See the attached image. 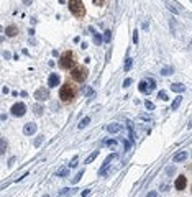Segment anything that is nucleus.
Instances as JSON below:
<instances>
[{
  "mask_svg": "<svg viewBox=\"0 0 192 197\" xmlns=\"http://www.w3.org/2000/svg\"><path fill=\"white\" fill-rule=\"evenodd\" d=\"M69 10L77 18H82L84 15H86V7H84V3L81 0H69Z\"/></svg>",
  "mask_w": 192,
  "mask_h": 197,
  "instance_id": "obj_1",
  "label": "nucleus"
},
{
  "mask_svg": "<svg viewBox=\"0 0 192 197\" xmlns=\"http://www.w3.org/2000/svg\"><path fill=\"white\" fill-rule=\"evenodd\" d=\"M74 97H76V87L71 84H64L59 90V99L64 102H71Z\"/></svg>",
  "mask_w": 192,
  "mask_h": 197,
  "instance_id": "obj_2",
  "label": "nucleus"
},
{
  "mask_svg": "<svg viewBox=\"0 0 192 197\" xmlns=\"http://www.w3.org/2000/svg\"><path fill=\"white\" fill-rule=\"evenodd\" d=\"M74 66H76V61H74L72 51H66L59 59V68L61 69H72Z\"/></svg>",
  "mask_w": 192,
  "mask_h": 197,
  "instance_id": "obj_3",
  "label": "nucleus"
},
{
  "mask_svg": "<svg viewBox=\"0 0 192 197\" xmlns=\"http://www.w3.org/2000/svg\"><path fill=\"white\" fill-rule=\"evenodd\" d=\"M71 77H72L74 81H77V82H82L87 77V69L84 68V66H74V68L71 69Z\"/></svg>",
  "mask_w": 192,
  "mask_h": 197,
  "instance_id": "obj_4",
  "label": "nucleus"
},
{
  "mask_svg": "<svg viewBox=\"0 0 192 197\" xmlns=\"http://www.w3.org/2000/svg\"><path fill=\"white\" fill-rule=\"evenodd\" d=\"M10 112H12V115H13V117H23V115L26 113V105H25V104H22V102H17V104H13V105H12Z\"/></svg>",
  "mask_w": 192,
  "mask_h": 197,
  "instance_id": "obj_5",
  "label": "nucleus"
},
{
  "mask_svg": "<svg viewBox=\"0 0 192 197\" xmlns=\"http://www.w3.org/2000/svg\"><path fill=\"white\" fill-rule=\"evenodd\" d=\"M35 99H38L40 102H45L49 99V92L46 87H40L38 90H35Z\"/></svg>",
  "mask_w": 192,
  "mask_h": 197,
  "instance_id": "obj_6",
  "label": "nucleus"
},
{
  "mask_svg": "<svg viewBox=\"0 0 192 197\" xmlns=\"http://www.w3.org/2000/svg\"><path fill=\"white\" fill-rule=\"evenodd\" d=\"M174 187L177 189V191H184V189L187 187V179H186V176H179V178H176V181H174Z\"/></svg>",
  "mask_w": 192,
  "mask_h": 197,
  "instance_id": "obj_7",
  "label": "nucleus"
},
{
  "mask_svg": "<svg viewBox=\"0 0 192 197\" xmlns=\"http://www.w3.org/2000/svg\"><path fill=\"white\" fill-rule=\"evenodd\" d=\"M38 130V127L35 123H26L25 127H23V133L26 135V136H31V135H35V132Z\"/></svg>",
  "mask_w": 192,
  "mask_h": 197,
  "instance_id": "obj_8",
  "label": "nucleus"
},
{
  "mask_svg": "<svg viewBox=\"0 0 192 197\" xmlns=\"http://www.w3.org/2000/svg\"><path fill=\"white\" fill-rule=\"evenodd\" d=\"M115 156H117L115 153H112V155H109V156H107V159L104 161V166H102V169H100V176H105V173H107V168L110 166V161L113 159Z\"/></svg>",
  "mask_w": 192,
  "mask_h": 197,
  "instance_id": "obj_9",
  "label": "nucleus"
},
{
  "mask_svg": "<svg viewBox=\"0 0 192 197\" xmlns=\"http://www.w3.org/2000/svg\"><path fill=\"white\" fill-rule=\"evenodd\" d=\"M48 86L49 87H56V86H59V76L56 72L49 74V79H48Z\"/></svg>",
  "mask_w": 192,
  "mask_h": 197,
  "instance_id": "obj_10",
  "label": "nucleus"
},
{
  "mask_svg": "<svg viewBox=\"0 0 192 197\" xmlns=\"http://www.w3.org/2000/svg\"><path fill=\"white\" fill-rule=\"evenodd\" d=\"M138 89H140V92H143V94H150L153 89H151V86L148 84V81L145 79V81H141V82L138 84Z\"/></svg>",
  "mask_w": 192,
  "mask_h": 197,
  "instance_id": "obj_11",
  "label": "nucleus"
},
{
  "mask_svg": "<svg viewBox=\"0 0 192 197\" xmlns=\"http://www.w3.org/2000/svg\"><path fill=\"white\" fill-rule=\"evenodd\" d=\"M5 35H7V36H10V38L17 36V35H18V28L15 26V25H10V26L5 28Z\"/></svg>",
  "mask_w": 192,
  "mask_h": 197,
  "instance_id": "obj_12",
  "label": "nucleus"
},
{
  "mask_svg": "<svg viewBox=\"0 0 192 197\" xmlns=\"http://www.w3.org/2000/svg\"><path fill=\"white\" fill-rule=\"evenodd\" d=\"M187 159V153L186 151H181V153H177V155H174V161L176 163H179V161H186Z\"/></svg>",
  "mask_w": 192,
  "mask_h": 197,
  "instance_id": "obj_13",
  "label": "nucleus"
},
{
  "mask_svg": "<svg viewBox=\"0 0 192 197\" xmlns=\"http://www.w3.org/2000/svg\"><path fill=\"white\" fill-rule=\"evenodd\" d=\"M107 130H109L110 133H118L120 130H122V127H120L118 123H110L109 127H107Z\"/></svg>",
  "mask_w": 192,
  "mask_h": 197,
  "instance_id": "obj_14",
  "label": "nucleus"
},
{
  "mask_svg": "<svg viewBox=\"0 0 192 197\" xmlns=\"http://www.w3.org/2000/svg\"><path fill=\"white\" fill-rule=\"evenodd\" d=\"M171 90H174V92H184V90H186V86H182V84H173V86H171Z\"/></svg>",
  "mask_w": 192,
  "mask_h": 197,
  "instance_id": "obj_15",
  "label": "nucleus"
},
{
  "mask_svg": "<svg viewBox=\"0 0 192 197\" xmlns=\"http://www.w3.org/2000/svg\"><path fill=\"white\" fill-rule=\"evenodd\" d=\"M56 174L61 176V178H67V176H69V168H59Z\"/></svg>",
  "mask_w": 192,
  "mask_h": 197,
  "instance_id": "obj_16",
  "label": "nucleus"
},
{
  "mask_svg": "<svg viewBox=\"0 0 192 197\" xmlns=\"http://www.w3.org/2000/svg\"><path fill=\"white\" fill-rule=\"evenodd\" d=\"M181 102H182V97L177 95L176 99H174V102H173V110H177L179 105H181Z\"/></svg>",
  "mask_w": 192,
  "mask_h": 197,
  "instance_id": "obj_17",
  "label": "nucleus"
},
{
  "mask_svg": "<svg viewBox=\"0 0 192 197\" xmlns=\"http://www.w3.org/2000/svg\"><path fill=\"white\" fill-rule=\"evenodd\" d=\"M89 123H90V118H89V117H86L84 120H81V123H79L77 127H79V130H82V128H86Z\"/></svg>",
  "mask_w": 192,
  "mask_h": 197,
  "instance_id": "obj_18",
  "label": "nucleus"
},
{
  "mask_svg": "<svg viewBox=\"0 0 192 197\" xmlns=\"http://www.w3.org/2000/svg\"><path fill=\"white\" fill-rule=\"evenodd\" d=\"M97 155H99V151H94V153H92V155H90V156H89V158L86 159V164H90L92 161H94V159L97 158Z\"/></svg>",
  "mask_w": 192,
  "mask_h": 197,
  "instance_id": "obj_19",
  "label": "nucleus"
},
{
  "mask_svg": "<svg viewBox=\"0 0 192 197\" xmlns=\"http://www.w3.org/2000/svg\"><path fill=\"white\" fill-rule=\"evenodd\" d=\"M33 112L36 115H43V107L41 105H33Z\"/></svg>",
  "mask_w": 192,
  "mask_h": 197,
  "instance_id": "obj_20",
  "label": "nucleus"
},
{
  "mask_svg": "<svg viewBox=\"0 0 192 197\" xmlns=\"http://www.w3.org/2000/svg\"><path fill=\"white\" fill-rule=\"evenodd\" d=\"M158 97H159L161 100H168V99H169V97H168V92H166V90H159Z\"/></svg>",
  "mask_w": 192,
  "mask_h": 197,
  "instance_id": "obj_21",
  "label": "nucleus"
},
{
  "mask_svg": "<svg viewBox=\"0 0 192 197\" xmlns=\"http://www.w3.org/2000/svg\"><path fill=\"white\" fill-rule=\"evenodd\" d=\"M161 74H163V76H171V74H173V68H164L161 71Z\"/></svg>",
  "mask_w": 192,
  "mask_h": 197,
  "instance_id": "obj_22",
  "label": "nucleus"
},
{
  "mask_svg": "<svg viewBox=\"0 0 192 197\" xmlns=\"http://www.w3.org/2000/svg\"><path fill=\"white\" fill-rule=\"evenodd\" d=\"M7 151V141H5V138H2V146H0V153H5Z\"/></svg>",
  "mask_w": 192,
  "mask_h": 197,
  "instance_id": "obj_23",
  "label": "nucleus"
},
{
  "mask_svg": "<svg viewBox=\"0 0 192 197\" xmlns=\"http://www.w3.org/2000/svg\"><path fill=\"white\" fill-rule=\"evenodd\" d=\"M94 40H95L97 45H100V43H102V36L99 35V33H94Z\"/></svg>",
  "mask_w": 192,
  "mask_h": 197,
  "instance_id": "obj_24",
  "label": "nucleus"
},
{
  "mask_svg": "<svg viewBox=\"0 0 192 197\" xmlns=\"http://www.w3.org/2000/svg\"><path fill=\"white\" fill-rule=\"evenodd\" d=\"M146 81H148V84H150V86H151V89H156V81H154V79L148 77Z\"/></svg>",
  "mask_w": 192,
  "mask_h": 197,
  "instance_id": "obj_25",
  "label": "nucleus"
},
{
  "mask_svg": "<svg viewBox=\"0 0 192 197\" xmlns=\"http://www.w3.org/2000/svg\"><path fill=\"white\" fill-rule=\"evenodd\" d=\"M130 68H131V59H130V58H127V61H125V71H128Z\"/></svg>",
  "mask_w": 192,
  "mask_h": 197,
  "instance_id": "obj_26",
  "label": "nucleus"
},
{
  "mask_svg": "<svg viewBox=\"0 0 192 197\" xmlns=\"http://www.w3.org/2000/svg\"><path fill=\"white\" fill-rule=\"evenodd\" d=\"M82 174H84V173L81 171V173H79V174L76 176V178H72V182H74V184H76V182H79V181H81V178H82Z\"/></svg>",
  "mask_w": 192,
  "mask_h": 197,
  "instance_id": "obj_27",
  "label": "nucleus"
},
{
  "mask_svg": "<svg viewBox=\"0 0 192 197\" xmlns=\"http://www.w3.org/2000/svg\"><path fill=\"white\" fill-rule=\"evenodd\" d=\"M84 94H86V95H94V90H92V89L90 87H86V89H84Z\"/></svg>",
  "mask_w": 192,
  "mask_h": 197,
  "instance_id": "obj_28",
  "label": "nucleus"
},
{
  "mask_svg": "<svg viewBox=\"0 0 192 197\" xmlns=\"http://www.w3.org/2000/svg\"><path fill=\"white\" fill-rule=\"evenodd\" d=\"M43 140H45V136H38L36 138V141H35V146H40V145H41V143H43Z\"/></svg>",
  "mask_w": 192,
  "mask_h": 197,
  "instance_id": "obj_29",
  "label": "nucleus"
},
{
  "mask_svg": "<svg viewBox=\"0 0 192 197\" xmlns=\"http://www.w3.org/2000/svg\"><path fill=\"white\" fill-rule=\"evenodd\" d=\"M145 105H146V109H148V110H154V104H153V102L146 100V104H145Z\"/></svg>",
  "mask_w": 192,
  "mask_h": 197,
  "instance_id": "obj_30",
  "label": "nucleus"
},
{
  "mask_svg": "<svg viewBox=\"0 0 192 197\" xmlns=\"http://www.w3.org/2000/svg\"><path fill=\"white\" fill-rule=\"evenodd\" d=\"M77 166V156H74V159L71 161V164H69V168H76Z\"/></svg>",
  "mask_w": 192,
  "mask_h": 197,
  "instance_id": "obj_31",
  "label": "nucleus"
},
{
  "mask_svg": "<svg viewBox=\"0 0 192 197\" xmlns=\"http://www.w3.org/2000/svg\"><path fill=\"white\" fill-rule=\"evenodd\" d=\"M107 146H117V140H109V141H107Z\"/></svg>",
  "mask_w": 192,
  "mask_h": 197,
  "instance_id": "obj_32",
  "label": "nucleus"
},
{
  "mask_svg": "<svg viewBox=\"0 0 192 197\" xmlns=\"http://www.w3.org/2000/svg\"><path fill=\"white\" fill-rule=\"evenodd\" d=\"M66 194H69V189H63V191H59V194H58V196L63 197V196H66Z\"/></svg>",
  "mask_w": 192,
  "mask_h": 197,
  "instance_id": "obj_33",
  "label": "nucleus"
},
{
  "mask_svg": "<svg viewBox=\"0 0 192 197\" xmlns=\"http://www.w3.org/2000/svg\"><path fill=\"white\" fill-rule=\"evenodd\" d=\"M166 7H168V10H171V12H173V13H177V12H179L177 8H174L173 5H166Z\"/></svg>",
  "mask_w": 192,
  "mask_h": 197,
  "instance_id": "obj_34",
  "label": "nucleus"
},
{
  "mask_svg": "<svg viewBox=\"0 0 192 197\" xmlns=\"http://www.w3.org/2000/svg\"><path fill=\"white\" fill-rule=\"evenodd\" d=\"M130 84H131V79H130V77H128V79H125V81H123V87H128Z\"/></svg>",
  "mask_w": 192,
  "mask_h": 197,
  "instance_id": "obj_35",
  "label": "nucleus"
},
{
  "mask_svg": "<svg viewBox=\"0 0 192 197\" xmlns=\"http://www.w3.org/2000/svg\"><path fill=\"white\" fill-rule=\"evenodd\" d=\"M133 43H138V30L133 33Z\"/></svg>",
  "mask_w": 192,
  "mask_h": 197,
  "instance_id": "obj_36",
  "label": "nucleus"
},
{
  "mask_svg": "<svg viewBox=\"0 0 192 197\" xmlns=\"http://www.w3.org/2000/svg\"><path fill=\"white\" fill-rule=\"evenodd\" d=\"M174 171H176V169H174V166H171V168H168V174H174Z\"/></svg>",
  "mask_w": 192,
  "mask_h": 197,
  "instance_id": "obj_37",
  "label": "nucleus"
},
{
  "mask_svg": "<svg viewBox=\"0 0 192 197\" xmlns=\"http://www.w3.org/2000/svg\"><path fill=\"white\" fill-rule=\"evenodd\" d=\"M15 161H17V158H12V159H10L8 163H7V164H8V168H10V166H13V163H15Z\"/></svg>",
  "mask_w": 192,
  "mask_h": 197,
  "instance_id": "obj_38",
  "label": "nucleus"
},
{
  "mask_svg": "<svg viewBox=\"0 0 192 197\" xmlns=\"http://www.w3.org/2000/svg\"><path fill=\"white\" fill-rule=\"evenodd\" d=\"M89 194H90V189H86V191L82 192V197H87Z\"/></svg>",
  "mask_w": 192,
  "mask_h": 197,
  "instance_id": "obj_39",
  "label": "nucleus"
},
{
  "mask_svg": "<svg viewBox=\"0 0 192 197\" xmlns=\"http://www.w3.org/2000/svg\"><path fill=\"white\" fill-rule=\"evenodd\" d=\"M3 58H7V59H10V58H12V54H10V53H7V51H5V53H3Z\"/></svg>",
  "mask_w": 192,
  "mask_h": 197,
  "instance_id": "obj_40",
  "label": "nucleus"
},
{
  "mask_svg": "<svg viewBox=\"0 0 192 197\" xmlns=\"http://www.w3.org/2000/svg\"><path fill=\"white\" fill-rule=\"evenodd\" d=\"M105 40H107V41H110V31H105Z\"/></svg>",
  "mask_w": 192,
  "mask_h": 197,
  "instance_id": "obj_41",
  "label": "nucleus"
},
{
  "mask_svg": "<svg viewBox=\"0 0 192 197\" xmlns=\"http://www.w3.org/2000/svg\"><path fill=\"white\" fill-rule=\"evenodd\" d=\"M31 2H33V0H23V3H25V5H30Z\"/></svg>",
  "mask_w": 192,
  "mask_h": 197,
  "instance_id": "obj_42",
  "label": "nucleus"
},
{
  "mask_svg": "<svg viewBox=\"0 0 192 197\" xmlns=\"http://www.w3.org/2000/svg\"><path fill=\"white\" fill-rule=\"evenodd\" d=\"M146 197H156V192H150V194H148Z\"/></svg>",
  "mask_w": 192,
  "mask_h": 197,
  "instance_id": "obj_43",
  "label": "nucleus"
},
{
  "mask_svg": "<svg viewBox=\"0 0 192 197\" xmlns=\"http://www.w3.org/2000/svg\"><path fill=\"white\" fill-rule=\"evenodd\" d=\"M94 2H95L97 5H99V3H102V0H94Z\"/></svg>",
  "mask_w": 192,
  "mask_h": 197,
  "instance_id": "obj_44",
  "label": "nucleus"
},
{
  "mask_svg": "<svg viewBox=\"0 0 192 197\" xmlns=\"http://www.w3.org/2000/svg\"><path fill=\"white\" fill-rule=\"evenodd\" d=\"M191 2H192V0H191Z\"/></svg>",
  "mask_w": 192,
  "mask_h": 197,
  "instance_id": "obj_45",
  "label": "nucleus"
}]
</instances>
